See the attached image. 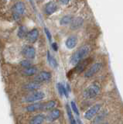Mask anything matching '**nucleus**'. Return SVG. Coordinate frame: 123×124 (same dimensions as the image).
Returning a JSON list of instances; mask_svg holds the SVG:
<instances>
[{
	"label": "nucleus",
	"mask_w": 123,
	"mask_h": 124,
	"mask_svg": "<svg viewBox=\"0 0 123 124\" xmlns=\"http://www.w3.org/2000/svg\"><path fill=\"white\" fill-rule=\"evenodd\" d=\"M91 48L88 45H84L81 47H80L77 51L73 54L71 58V64L73 65H76L78 64L80 61L84 59V57H86L88 54L90 53Z\"/></svg>",
	"instance_id": "f257e3e1"
},
{
	"label": "nucleus",
	"mask_w": 123,
	"mask_h": 124,
	"mask_svg": "<svg viewBox=\"0 0 123 124\" xmlns=\"http://www.w3.org/2000/svg\"><path fill=\"white\" fill-rule=\"evenodd\" d=\"M25 4L22 2H18L14 4V6L12 7V13L15 20L17 21L25 13Z\"/></svg>",
	"instance_id": "f03ea898"
},
{
	"label": "nucleus",
	"mask_w": 123,
	"mask_h": 124,
	"mask_svg": "<svg viewBox=\"0 0 123 124\" xmlns=\"http://www.w3.org/2000/svg\"><path fill=\"white\" fill-rule=\"evenodd\" d=\"M100 92V87L98 84L94 83L88 86L84 92V97L87 99H93Z\"/></svg>",
	"instance_id": "7ed1b4c3"
},
{
	"label": "nucleus",
	"mask_w": 123,
	"mask_h": 124,
	"mask_svg": "<svg viewBox=\"0 0 123 124\" xmlns=\"http://www.w3.org/2000/svg\"><path fill=\"white\" fill-rule=\"evenodd\" d=\"M44 98H45L44 92L42 91H37L31 93V94L28 95L27 96H26L24 101L27 103H31V102H36L37 101L42 100Z\"/></svg>",
	"instance_id": "20e7f679"
},
{
	"label": "nucleus",
	"mask_w": 123,
	"mask_h": 124,
	"mask_svg": "<svg viewBox=\"0 0 123 124\" xmlns=\"http://www.w3.org/2000/svg\"><path fill=\"white\" fill-rule=\"evenodd\" d=\"M22 54L25 57H26L29 60L33 59L36 56V50L33 46L26 45L22 47Z\"/></svg>",
	"instance_id": "39448f33"
},
{
	"label": "nucleus",
	"mask_w": 123,
	"mask_h": 124,
	"mask_svg": "<svg viewBox=\"0 0 123 124\" xmlns=\"http://www.w3.org/2000/svg\"><path fill=\"white\" fill-rule=\"evenodd\" d=\"M101 106L100 104H96L92 107H91L85 113H84V118L87 120H90L92 118H94L96 116V114L99 112V110L101 109Z\"/></svg>",
	"instance_id": "423d86ee"
},
{
	"label": "nucleus",
	"mask_w": 123,
	"mask_h": 124,
	"mask_svg": "<svg viewBox=\"0 0 123 124\" xmlns=\"http://www.w3.org/2000/svg\"><path fill=\"white\" fill-rule=\"evenodd\" d=\"M102 68V64L101 63H95L91 67L87 70V71L84 74V77L85 78H91L94 76L95 74H97L100 70Z\"/></svg>",
	"instance_id": "0eeeda50"
},
{
	"label": "nucleus",
	"mask_w": 123,
	"mask_h": 124,
	"mask_svg": "<svg viewBox=\"0 0 123 124\" xmlns=\"http://www.w3.org/2000/svg\"><path fill=\"white\" fill-rule=\"evenodd\" d=\"M39 30L37 29L34 28L31 30H29V32L26 34V40H27L29 43H31V44H33V43L36 42V40H38V38H39Z\"/></svg>",
	"instance_id": "6e6552de"
},
{
	"label": "nucleus",
	"mask_w": 123,
	"mask_h": 124,
	"mask_svg": "<svg viewBox=\"0 0 123 124\" xmlns=\"http://www.w3.org/2000/svg\"><path fill=\"white\" fill-rule=\"evenodd\" d=\"M51 78V74L48 71H41L38 75L35 76L34 81H37V82H43V81H49Z\"/></svg>",
	"instance_id": "1a4fd4ad"
},
{
	"label": "nucleus",
	"mask_w": 123,
	"mask_h": 124,
	"mask_svg": "<svg viewBox=\"0 0 123 124\" xmlns=\"http://www.w3.org/2000/svg\"><path fill=\"white\" fill-rule=\"evenodd\" d=\"M84 24V19L81 17H73L72 20L70 23L71 30H78Z\"/></svg>",
	"instance_id": "9d476101"
},
{
	"label": "nucleus",
	"mask_w": 123,
	"mask_h": 124,
	"mask_svg": "<svg viewBox=\"0 0 123 124\" xmlns=\"http://www.w3.org/2000/svg\"><path fill=\"white\" fill-rule=\"evenodd\" d=\"M57 5L54 2H50L46 4L45 6V13L47 16L53 14L57 10Z\"/></svg>",
	"instance_id": "9b49d317"
},
{
	"label": "nucleus",
	"mask_w": 123,
	"mask_h": 124,
	"mask_svg": "<svg viewBox=\"0 0 123 124\" xmlns=\"http://www.w3.org/2000/svg\"><path fill=\"white\" fill-rule=\"evenodd\" d=\"M77 44H78V37L75 35H72V36H70L67 39L66 42H65V45L68 48V49H74L75 46H77Z\"/></svg>",
	"instance_id": "f8f14e48"
},
{
	"label": "nucleus",
	"mask_w": 123,
	"mask_h": 124,
	"mask_svg": "<svg viewBox=\"0 0 123 124\" xmlns=\"http://www.w3.org/2000/svg\"><path fill=\"white\" fill-rule=\"evenodd\" d=\"M40 87H41V83L37 82L36 81L26 83L23 85V88L26 91H36L37 89L40 88Z\"/></svg>",
	"instance_id": "ddd939ff"
},
{
	"label": "nucleus",
	"mask_w": 123,
	"mask_h": 124,
	"mask_svg": "<svg viewBox=\"0 0 123 124\" xmlns=\"http://www.w3.org/2000/svg\"><path fill=\"white\" fill-rule=\"evenodd\" d=\"M60 112L59 109H53L50 113L46 116V119L47 122H54L55 120H57L60 117Z\"/></svg>",
	"instance_id": "4468645a"
},
{
	"label": "nucleus",
	"mask_w": 123,
	"mask_h": 124,
	"mask_svg": "<svg viewBox=\"0 0 123 124\" xmlns=\"http://www.w3.org/2000/svg\"><path fill=\"white\" fill-rule=\"evenodd\" d=\"M91 61V59H84V60H82L80 61L78 64H77L76 67L74 68V71L77 72V73H80V72H82L84 69H85V68L87 67V66L88 65V64L90 63Z\"/></svg>",
	"instance_id": "2eb2a0df"
},
{
	"label": "nucleus",
	"mask_w": 123,
	"mask_h": 124,
	"mask_svg": "<svg viewBox=\"0 0 123 124\" xmlns=\"http://www.w3.org/2000/svg\"><path fill=\"white\" fill-rule=\"evenodd\" d=\"M46 119V116L43 114H38L30 120V124H43Z\"/></svg>",
	"instance_id": "dca6fc26"
},
{
	"label": "nucleus",
	"mask_w": 123,
	"mask_h": 124,
	"mask_svg": "<svg viewBox=\"0 0 123 124\" xmlns=\"http://www.w3.org/2000/svg\"><path fill=\"white\" fill-rule=\"evenodd\" d=\"M26 109L27 112H35L43 109V103H33L26 106Z\"/></svg>",
	"instance_id": "f3484780"
},
{
	"label": "nucleus",
	"mask_w": 123,
	"mask_h": 124,
	"mask_svg": "<svg viewBox=\"0 0 123 124\" xmlns=\"http://www.w3.org/2000/svg\"><path fill=\"white\" fill-rule=\"evenodd\" d=\"M56 106V102L53 100H51L47 102H43V109L44 111H50L53 110Z\"/></svg>",
	"instance_id": "a211bd4d"
},
{
	"label": "nucleus",
	"mask_w": 123,
	"mask_h": 124,
	"mask_svg": "<svg viewBox=\"0 0 123 124\" xmlns=\"http://www.w3.org/2000/svg\"><path fill=\"white\" fill-rule=\"evenodd\" d=\"M47 61H48V63L50 64V65L51 66L52 68H57V66H58V64H57V61L55 59L54 57H53L51 55V53L50 51H47Z\"/></svg>",
	"instance_id": "6ab92c4d"
},
{
	"label": "nucleus",
	"mask_w": 123,
	"mask_h": 124,
	"mask_svg": "<svg viewBox=\"0 0 123 124\" xmlns=\"http://www.w3.org/2000/svg\"><path fill=\"white\" fill-rule=\"evenodd\" d=\"M36 72H37V68L36 67H33V66L27 68H25V70L23 71V74L26 76L34 75H36Z\"/></svg>",
	"instance_id": "aec40b11"
},
{
	"label": "nucleus",
	"mask_w": 123,
	"mask_h": 124,
	"mask_svg": "<svg viewBox=\"0 0 123 124\" xmlns=\"http://www.w3.org/2000/svg\"><path fill=\"white\" fill-rule=\"evenodd\" d=\"M73 19V16L71 15H67V16H63L62 18L60 19V23L61 25L63 26H66V25H68L70 24L71 20Z\"/></svg>",
	"instance_id": "412c9836"
},
{
	"label": "nucleus",
	"mask_w": 123,
	"mask_h": 124,
	"mask_svg": "<svg viewBox=\"0 0 123 124\" xmlns=\"http://www.w3.org/2000/svg\"><path fill=\"white\" fill-rule=\"evenodd\" d=\"M28 31H27V29L26 28V27L24 26H20V28H19L18 30V33H17V35L18 37L22 39L26 37V34H27Z\"/></svg>",
	"instance_id": "4be33fe9"
},
{
	"label": "nucleus",
	"mask_w": 123,
	"mask_h": 124,
	"mask_svg": "<svg viewBox=\"0 0 123 124\" xmlns=\"http://www.w3.org/2000/svg\"><path fill=\"white\" fill-rule=\"evenodd\" d=\"M66 108H67V115H68V117H69V119H70V123L71 124H77V122L76 120L74 117V116L72 114V111H71V108H70V106L67 105L66 106Z\"/></svg>",
	"instance_id": "5701e85b"
},
{
	"label": "nucleus",
	"mask_w": 123,
	"mask_h": 124,
	"mask_svg": "<svg viewBox=\"0 0 123 124\" xmlns=\"http://www.w3.org/2000/svg\"><path fill=\"white\" fill-rule=\"evenodd\" d=\"M105 112H101V113H100L98 116H97L94 118V121H93V124L101 123L103 121V119H105Z\"/></svg>",
	"instance_id": "b1692460"
},
{
	"label": "nucleus",
	"mask_w": 123,
	"mask_h": 124,
	"mask_svg": "<svg viewBox=\"0 0 123 124\" xmlns=\"http://www.w3.org/2000/svg\"><path fill=\"white\" fill-rule=\"evenodd\" d=\"M20 65L22 66V68H29L32 66V62L30 61L29 59H26V60H23L20 62Z\"/></svg>",
	"instance_id": "393cba45"
},
{
	"label": "nucleus",
	"mask_w": 123,
	"mask_h": 124,
	"mask_svg": "<svg viewBox=\"0 0 123 124\" xmlns=\"http://www.w3.org/2000/svg\"><path fill=\"white\" fill-rule=\"evenodd\" d=\"M71 106L72 110L74 111V113L78 116L80 115V113H79V110H78V107H77V106H76V103L74 102V101H72V102H71Z\"/></svg>",
	"instance_id": "a878e982"
},
{
	"label": "nucleus",
	"mask_w": 123,
	"mask_h": 124,
	"mask_svg": "<svg viewBox=\"0 0 123 124\" xmlns=\"http://www.w3.org/2000/svg\"><path fill=\"white\" fill-rule=\"evenodd\" d=\"M44 31H45V33H46V36H47V38L48 39L49 42H51L52 41V35L50 32V30L47 28V27H45L44 28Z\"/></svg>",
	"instance_id": "bb28decb"
},
{
	"label": "nucleus",
	"mask_w": 123,
	"mask_h": 124,
	"mask_svg": "<svg viewBox=\"0 0 123 124\" xmlns=\"http://www.w3.org/2000/svg\"><path fill=\"white\" fill-rule=\"evenodd\" d=\"M57 90H58V92H59V95L60 96H63L64 93H63V84L61 83H57Z\"/></svg>",
	"instance_id": "cd10ccee"
},
{
	"label": "nucleus",
	"mask_w": 123,
	"mask_h": 124,
	"mask_svg": "<svg viewBox=\"0 0 123 124\" xmlns=\"http://www.w3.org/2000/svg\"><path fill=\"white\" fill-rule=\"evenodd\" d=\"M52 48H53V50H54V51H57V50H58V46H57V43H53V44H52Z\"/></svg>",
	"instance_id": "c85d7f7f"
},
{
	"label": "nucleus",
	"mask_w": 123,
	"mask_h": 124,
	"mask_svg": "<svg viewBox=\"0 0 123 124\" xmlns=\"http://www.w3.org/2000/svg\"><path fill=\"white\" fill-rule=\"evenodd\" d=\"M70 0H60V2L62 4V5H67L69 3Z\"/></svg>",
	"instance_id": "c756f323"
},
{
	"label": "nucleus",
	"mask_w": 123,
	"mask_h": 124,
	"mask_svg": "<svg viewBox=\"0 0 123 124\" xmlns=\"http://www.w3.org/2000/svg\"><path fill=\"white\" fill-rule=\"evenodd\" d=\"M104 124H108V123H104Z\"/></svg>",
	"instance_id": "7c9ffc66"
}]
</instances>
